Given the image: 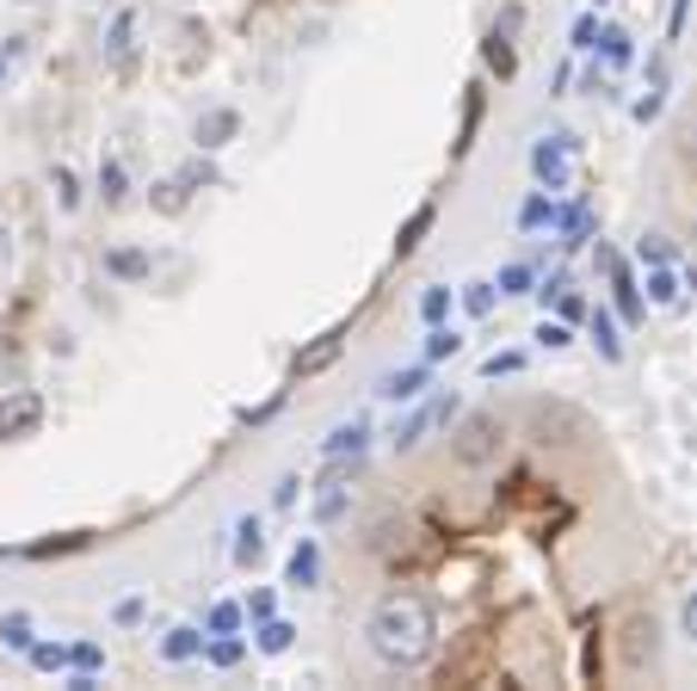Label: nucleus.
<instances>
[{
  "mask_svg": "<svg viewBox=\"0 0 697 691\" xmlns=\"http://www.w3.org/2000/svg\"><path fill=\"white\" fill-rule=\"evenodd\" d=\"M432 636H439V624H432V605L420 593H390L364 624V642L383 666H420L432 654Z\"/></svg>",
  "mask_w": 697,
  "mask_h": 691,
  "instance_id": "nucleus-1",
  "label": "nucleus"
},
{
  "mask_svg": "<svg viewBox=\"0 0 697 691\" xmlns=\"http://www.w3.org/2000/svg\"><path fill=\"white\" fill-rule=\"evenodd\" d=\"M247 617H254V624H266V617H278V593H272V586H259V593L247 598Z\"/></svg>",
  "mask_w": 697,
  "mask_h": 691,
  "instance_id": "nucleus-38",
  "label": "nucleus"
},
{
  "mask_svg": "<svg viewBox=\"0 0 697 691\" xmlns=\"http://www.w3.org/2000/svg\"><path fill=\"white\" fill-rule=\"evenodd\" d=\"M648 303H660V309L679 303V279H673V266H648Z\"/></svg>",
  "mask_w": 697,
  "mask_h": 691,
  "instance_id": "nucleus-26",
  "label": "nucleus"
},
{
  "mask_svg": "<svg viewBox=\"0 0 697 691\" xmlns=\"http://www.w3.org/2000/svg\"><path fill=\"white\" fill-rule=\"evenodd\" d=\"M475 130H482V80H470V87H463V130H457L451 155H470V148H475Z\"/></svg>",
  "mask_w": 697,
  "mask_h": 691,
  "instance_id": "nucleus-11",
  "label": "nucleus"
},
{
  "mask_svg": "<svg viewBox=\"0 0 697 691\" xmlns=\"http://www.w3.org/2000/svg\"><path fill=\"white\" fill-rule=\"evenodd\" d=\"M500 296H524V291H531V266H500Z\"/></svg>",
  "mask_w": 697,
  "mask_h": 691,
  "instance_id": "nucleus-36",
  "label": "nucleus"
},
{
  "mask_svg": "<svg viewBox=\"0 0 697 691\" xmlns=\"http://www.w3.org/2000/svg\"><path fill=\"white\" fill-rule=\"evenodd\" d=\"M130 38H136V19H130V7H124V13L106 26V50L111 56H130Z\"/></svg>",
  "mask_w": 697,
  "mask_h": 691,
  "instance_id": "nucleus-31",
  "label": "nucleus"
},
{
  "mask_svg": "<svg viewBox=\"0 0 697 691\" xmlns=\"http://www.w3.org/2000/svg\"><path fill=\"white\" fill-rule=\"evenodd\" d=\"M340 352H346V333H322L315 346H303V352L291 359V371L296 377H322V371H334V364H340Z\"/></svg>",
  "mask_w": 697,
  "mask_h": 691,
  "instance_id": "nucleus-7",
  "label": "nucleus"
},
{
  "mask_svg": "<svg viewBox=\"0 0 697 691\" xmlns=\"http://www.w3.org/2000/svg\"><path fill=\"white\" fill-rule=\"evenodd\" d=\"M524 364V352H494V359H482V377H512Z\"/></svg>",
  "mask_w": 697,
  "mask_h": 691,
  "instance_id": "nucleus-40",
  "label": "nucleus"
},
{
  "mask_svg": "<svg viewBox=\"0 0 697 691\" xmlns=\"http://www.w3.org/2000/svg\"><path fill=\"white\" fill-rule=\"evenodd\" d=\"M148 198H155V211H161V216H179V211H186V198H192V186L174 173V179H161V186L148 192Z\"/></svg>",
  "mask_w": 697,
  "mask_h": 691,
  "instance_id": "nucleus-21",
  "label": "nucleus"
},
{
  "mask_svg": "<svg viewBox=\"0 0 697 691\" xmlns=\"http://www.w3.org/2000/svg\"><path fill=\"white\" fill-rule=\"evenodd\" d=\"M451 413H457V396H439V401H420V408H414V413H408V420H402V426H395V451H414V445H420V439H426L432 426H444V420H451Z\"/></svg>",
  "mask_w": 697,
  "mask_h": 691,
  "instance_id": "nucleus-5",
  "label": "nucleus"
},
{
  "mask_svg": "<svg viewBox=\"0 0 697 691\" xmlns=\"http://www.w3.org/2000/svg\"><path fill=\"white\" fill-rule=\"evenodd\" d=\"M68 666H75V673H99V666H106V649H99V642H75V649H68Z\"/></svg>",
  "mask_w": 697,
  "mask_h": 691,
  "instance_id": "nucleus-34",
  "label": "nucleus"
},
{
  "mask_svg": "<svg viewBox=\"0 0 697 691\" xmlns=\"http://www.w3.org/2000/svg\"><path fill=\"white\" fill-rule=\"evenodd\" d=\"M599 56H605V68H630L636 62V38L624 26H599Z\"/></svg>",
  "mask_w": 697,
  "mask_h": 691,
  "instance_id": "nucleus-13",
  "label": "nucleus"
},
{
  "mask_svg": "<svg viewBox=\"0 0 697 691\" xmlns=\"http://www.w3.org/2000/svg\"><path fill=\"white\" fill-rule=\"evenodd\" d=\"M259 556H266V525H259V518L247 513L242 525H235V562H242V568H254Z\"/></svg>",
  "mask_w": 697,
  "mask_h": 691,
  "instance_id": "nucleus-14",
  "label": "nucleus"
},
{
  "mask_svg": "<svg viewBox=\"0 0 697 691\" xmlns=\"http://www.w3.org/2000/svg\"><path fill=\"white\" fill-rule=\"evenodd\" d=\"M592 346H599V359H605V364H617V359H624V340H617L611 309H592Z\"/></svg>",
  "mask_w": 697,
  "mask_h": 691,
  "instance_id": "nucleus-19",
  "label": "nucleus"
},
{
  "mask_svg": "<svg viewBox=\"0 0 697 691\" xmlns=\"http://www.w3.org/2000/svg\"><path fill=\"white\" fill-rule=\"evenodd\" d=\"M660 106H667V87H648V99H636V124H655Z\"/></svg>",
  "mask_w": 697,
  "mask_h": 691,
  "instance_id": "nucleus-41",
  "label": "nucleus"
},
{
  "mask_svg": "<svg viewBox=\"0 0 697 691\" xmlns=\"http://www.w3.org/2000/svg\"><path fill=\"white\" fill-rule=\"evenodd\" d=\"M235 136H242V111H235V106H210V111H204L198 124H192V143H198L204 155H216V148H228V143H235Z\"/></svg>",
  "mask_w": 697,
  "mask_h": 691,
  "instance_id": "nucleus-6",
  "label": "nucleus"
},
{
  "mask_svg": "<svg viewBox=\"0 0 697 691\" xmlns=\"http://www.w3.org/2000/svg\"><path fill=\"white\" fill-rule=\"evenodd\" d=\"M99 198L106 204L130 198V173H124V160H99Z\"/></svg>",
  "mask_w": 697,
  "mask_h": 691,
  "instance_id": "nucleus-20",
  "label": "nucleus"
},
{
  "mask_svg": "<svg viewBox=\"0 0 697 691\" xmlns=\"http://www.w3.org/2000/svg\"><path fill=\"white\" fill-rule=\"evenodd\" d=\"M242 654H247V642L235 636V630H228V636H210V642H204V661H210V666H242Z\"/></svg>",
  "mask_w": 697,
  "mask_h": 691,
  "instance_id": "nucleus-22",
  "label": "nucleus"
},
{
  "mask_svg": "<svg viewBox=\"0 0 697 691\" xmlns=\"http://www.w3.org/2000/svg\"><path fill=\"white\" fill-rule=\"evenodd\" d=\"M592 7H605V0H592Z\"/></svg>",
  "mask_w": 697,
  "mask_h": 691,
  "instance_id": "nucleus-45",
  "label": "nucleus"
},
{
  "mask_svg": "<svg viewBox=\"0 0 697 691\" xmlns=\"http://www.w3.org/2000/svg\"><path fill=\"white\" fill-rule=\"evenodd\" d=\"M444 315H451V291H444V284H432V291L420 296V321H426V328H439Z\"/></svg>",
  "mask_w": 697,
  "mask_h": 691,
  "instance_id": "nucleus-33",
  "label": "nucleus"
},
{
  "mask_svg": "<svg viewBox=\"0 0 697 691\" xmlns=\"http://www.w3.org/2000/svg\"><path fill=\"white\" fill-rule=\"evenodd\" d=\"M50 179H56V198H62V211H81V179H75L68 167H56Z\"/></svg>",
  "mask_w": 697,
  "mask_h": 691,
  "instance_id": "nucleus-35",
  "label": "nucleus"
},
{
  "mask_svg": "<svg viewBox=\"0 0 697 691\" xmlns=\"http://www.w3.org/2000/svg\"><path fill=\"white\" fill-rule=\"evenodd\" d=\"M482 62L488 68H494V75L500 80H512V75H519V56H512V38H507V31H488V38H482Z\"/></svg>",
  "mask_w": 697,
  "mask_h": 691,
  "instance_id": "nucleus-15",
  "label": "nucleus"
},
{
  "mask_svg": "<svg viewBox=\"0 0 697 691\" xmlns=\"http://www.w3.org/2000/svg\"><path fill=\"white\" fill-rule=\"evenodd\" d=\"M43 426V396L38 389H13L0 401V445H19V439H38Z\"/></svg>",
  "mask_w": 697,
  "mask_h": 691,
  "instance_id": "nucleus-4",
  "label": "nucleus"
},
{
  "mask_svg": "<svg viewBox=\"0 0 697 691\" xmlns=\"http://www.w3.org/2000/svg\"><path fill=\"white\" fill-rule=\"evenodd\" d=\"M352 506V488L346 481H322V494H315V525H334V518H346Z\"/></svg>",
  "mask_w": 697,
  "mask_h": 691,
  "instance_id": "nucleus-16",
  "label": "nucleus"
},
{
  "mask_svg": "<svg viewBox=\"0 0 697 691\" xmlns=\"http://www.w3.org/2000/svg\"><path fill=\"white\" fill-rule=\"evenodd\" d=\"M679 630H685V636L697 642V586H691V593H685V605H679Z\"/></svg>",
  "mask_w": 697,
  "mask_h": 691,
  "instance_id": "nucleus-43",
  "label": "nucleus"
},
{
  "mask_svg": "<svg viewBox=\"0 0 697 691\" xmlns=\"http://www.w3.org/2000/svg\"><path fill=\"white\" fill-rule=\"evenodd\" d=\"M0 75H7V50H0Z\"/></svg>",
  "mask_w": 697,
  "mask_h": 691,
  "instance_id": "nucleus-44",
  "label": "nucleus"
},
{
  "mask_svg": "<svg viewBox=\"0 0 697 691\" xmlns=\"http://www.w3.org/2000/svg\"><path fill=\"white\" fill-rule=\"evenodd\" d=\"M500 445H507V426L494 420V413H470V420L457 426V464L463 469H482V464H494L500 457Z\"/></svg>",
  "mask_w": 697,
  "mask_h": 691,
  "instance_id": "nucleus-2",
  "label": "nucleus"
},
{
  "mask_svg": "<svg viewBox=\"0 0 697 691\" xmlns=\"http://www.w3.org/2000/svg\"><path fill=\"white\" fill-rule=\"evenodd\" d=\"M537 346H543V352H562V346H568V328H562V321H543V328H537Z\"/></svg>",
  "mask_w": 697,
  "mask_h": 691,
  "instance_id": "nucleus-42",
  "label": "nucleus"
},
{
  "mask_svg": "<svg viewBox=\"0 0 697 691\" xmlns=\"http://www.w3.org/2000/svg\"><path fill=\"white\" fill-rule=\"evenodd\" d=\"M364 445H371V420L352 413V420H340L334 432L322 439V457H364Z\"/></svg>",
  "mask_w": 697,
  "mask_h": 691,
  "instance_id": "nucleus-8",
  "label": "nucleus"
},
{
  "mask_svg": "<svg viewBox=\"0 0 697 691\" xmlns=\"http://www.w3.org/2000/svg\"><path fill=\"white\" fill-rule=\"evenodd\" d=\"M494 303H500V284H488V279H470V284H463V309H470L475 321L494 315Z\"/></svg>",
  "mask_w": 697,
  "mask_h": 691,
  "instance_id": "nucleus-23",
  "label": "nucleus"
},
{
  "mask_svg": "<svg viewBox=\"0 0 697 691\" xmlns=\"http://www.w3.org/2000/svg\"><path fill=\"white\" fill-rule=\"evenodd\" d=\"M242 617H247V605H228V598H216L210 617H204V630H210V636H228V630H242Z\"/></svg>",
  "mask_w": 697,
  "mask_h": 691,
  "instance_id": "nucleus-28",
  "label": "nucleus"
},
{
  "mask_svg": "<svg viewBox=\"0 0 697 691\" xmlns=\"http://www.w3.org/2000/svg\"><path fill=\"white\" fill-rule=\"evenodd\" d=\"M31 666L38 673H68V649L62 642H31Z\"/></svg>",
  "mask_w": 697,
  "mask_h": 691,
  "instance_id": "nucleus-30",
  "label": "nucleus"
},
{
  "mask_svg": "<svg viewBox=\"0 0 697 691\" xmlns=\"http://www.w3.org/2000/svg\"><path fill=\"white\" fill-rule=\"evenodd\" d=\"M426 389H432V371H426V364H408V371H390V377H383V383H376V396H383V401H420Z\"/></svg>",
  "mask_w": 697,
  "mask_h": 691,
  "instance_id": "nucleus-9",
  "label": "nucleus"
},
{
  "mask_svg": "<svg viewBox=\"0 0 697 691\" xmlns=\"http://www.w3.org/2000/svg\"><path fill=\"white\" fill-rule=\"evenodd\" d=\"M161 654H167V661H198V654H204V636H198V630H192V624H179V630H167V636H161Z\"/></svg>",
  "mask_w": 697,
  "mask_h": 691,
  "instance_id": "nucleus-18",
  "label": "nucleus"
},
{
  "mask_svg": "<svg viewBox=\"0 0 697 691\" xmlns=\"http://www.w3.org/2000/svg\"><path fill=\"white\" fill-rule=\"evenodd\" d=\"M0 649L31 654V617H26V612H7V617H0Z\"/></svg>",
  "mask_w": 697,
  "mask_h": 691,
  "instance_id": "nucleus-25",
  "label": "nucleus"
},
{
  "mask_svg": "<svg viewBox=\"0 0 697 691\" xmlns=\"http://www.w3.org/2000/svg\"><path fill=\"white\" fill-rule=\"evenodd\" d=\"M556 216V204H550V192H531V198L519 204V228H543Z\"/></svg>",
  "mask_w": 697,
  "mask_h": 691,
  "instance_id": "nucleus-29",
  "label": "nucleus"
},
{
  "mask_svg": "<svg viewBox=\"0 0 697 691\" xmlns=\"http://www.w3.org/2000/svg\"><path fill=\"white\" fill-rule=\"evenodd\" d=\"M580 148V136L575 130H550L543 143L531 148V173H537V186H550V192H562L568 186V155Z\"/></svg>",
  "mask_w": 697,
  "mask_h": 691,
  "instance_id": "nucleus-3",
  "label": "nucleus"
},
{
  "mask_svg": "<svg viewBox=\"0 0 697 691\" xmlns=\"http://www.w3.org/2000/svg\"><path fill=\"white\" fill-rule=\"evenodd\" d=\"M636 260H642V266H673V241L667 235H642L636 241Z\"/></svg>",
  "mask_w": 697,
  "mask_h": 691,
  "instance_id": "nucleus-32",
  "label": "nucleus"
},
{
  "mask_svg": "<svg viewBox=\"0 0 697 691\" xmlns=\"http://www.w3.org/2000/svg\"><path fill=\"white\" fill-rule=\"evenodd\" d=\"M457 346H463V333L457 328H426V364H439V359H457Z\"/></svg>",
  "mask_w": 697,
  "mask_h": 691,
  "instance_id": "nucleus-27",
  "label": "nucleus"
},
{
  "mask_svg": "<svg viewBox=\"0 0 697 691\" xmlns=\"http://www.w3.org/2000/svg\"><path fill=\"white\" fill-rule=\"evenodd\" d=\"M284 581H291V586H315V581H322V549H315V537H303V544L291 549V568H284Z\"/></svg>",
  "mask_w": 697,
  "mask_h": 691,
  "instance_id": "nucleus-12",
  "label": "nucleus"
},
{
  "mask_svg": "<svg viewBox=\"0 0 697 691\" xmlns=\"http://www.w3.org/2000/svg\"><path fill=\"white\" fill-rule=\"evenodd\" d=\"M254 636H259V654H284L296 642V630L284 617H266V624H254Z\"/></svg>",
  "mask_w": 697,
  "mask_h": 691,
  "instance_id": "nucleus-24",
  "label": "nucleus"
},
{
  "mask_svg": "<svg viewBox=\"0 0 697 691\" xmlns=\"http://www.w3.org/2000/svg\"><path fill=\"white\" fill-rule=\"evenodd\" d=\"M106 272L124 279V284H143L148 272H155V260H148L143 247H106Z\"/></svg>",
  "mask_w": 697,
  "mask_h": 691,
  "instance_id": "nucleus-10",
  "label": "nucleus"
},
{
  "mask_svg": "<svg viewBox=\"0 0 697 691\" xmlns=\"http://www.w3.org/2000/svg\"><path fill=\"white\" fill-rule=\"evenodd\" d=\"M432 223H439V204H420V211H414V216H408V223H402V235H395V253H402V260H408V253H414L420 241H426V228H432Z\"/></svg>",
  "mask_w": 697,
  "mask_h": 691,
  "instance_id": "nucleus-17",
  "label": "nucleus"
},
{
  "mask_svg": "<svg viewBox=\"0 0 697 691\" xmlns=\"http://www.w3.org/2000/svg\"><path fill=\"white\" fill-rule=\"evenodd\" d=\"M568 38H575V50H599V19H592V13H580Z\"/></svg>",
  "mask_w": 697,
  "mask_h": 691,
  "instance_id": "nucleus-39",
  "label": "nucleus"
},
{
  "mask_svg": "<svg viewBox=\"0 0 697 691\" xmlns=\"http://www.w3.org/2000/svg\"><path fill=\"white\" fill-rule=\"evenodd\" d=\"M179 179H186V186H192V192H198V186H216V167H210V155L186 160V167H179Z\"/></svg>",
  "mask_w": 697,
  "mask_h": 691,
  "instance_id": "nucleus-37",
  "label": "nucleus"
}]
</instances>
